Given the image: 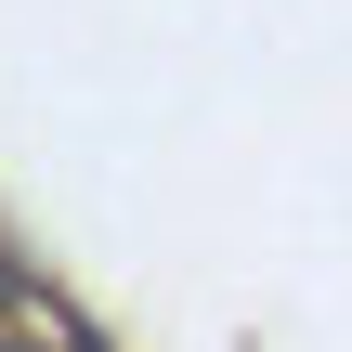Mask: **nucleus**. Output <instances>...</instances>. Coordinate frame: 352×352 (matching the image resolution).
<instances>
[{
	"instance_id": "nucleus-1",
	"label": "nucleus",
	"mask_w": 352,
	"mask_h": 352,
	"mask_svg": "<svg viewBox=\"0 0 352 352\" xmlns=\"http://www.w3.org/2000/svg\"><path fill=\"white\" fill-rule=\"evenodd\" d=\"M0 352H26V340H0Z\"/></svg>"
}]
</instances>
